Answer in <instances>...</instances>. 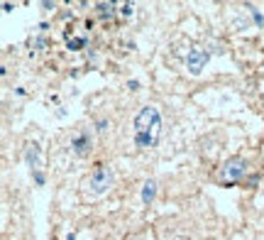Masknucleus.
Listing matches in <instances>:
<instances>
[{
	"mask_svg": "<svg viewBox=\"0 0 264 240\" xmlns=\"http://www.w3.org/2000/svg\"><path fill=\"white\" fill-rule=\"evenodd\" d=\"M132 140L140 149H152L159 142V132H162V113L157 106H145L135 115L132 123Z\"/></svg>",
	"mask_w": 264,
	"mask_h": 240,
	"instance_id": "obj_1",
	"label": "nucleus"
},
{
	"mask_svg": "<svg viewBox=\"0 0 264 240\" xmlns=\"http://www.w3.org/2000/svg\"><path fill=\"white\" fill-rule=\"evenodd\" d=\"M247 169H249V165H247L245 157H230L223 165V169H220V179H223L225 186L235 184V182H242L247 177Z\"/></svg>",
	"mask_w": 264,
	"mask_h": 240,
	"instance_id": "obj_2",
	"label": "nucleus"
},
{
	"mask_svg": "<svg viewBox=\"0 0 264 240\" xmlns=\"http://www.w3.org/2000/svg\"><path fill=\"white\" fill-rule=\"evenodd\" d=\"M110 184H113V172H110V167L95 165V169L91 172V179H88L91 191H93V194H105V191L110 189Z\"/></svg>",
	"mask_w": 264,
	"mask_h": 240,
	"instance_id": "obj_3",
	"label": "nucleus"
},
{
	"mask_svg": "<svg viewBox=\"0 0 264 240\" xmlns=\"http://www.w3.org/2000/svg\"><path fill=\"white\" fill-rule=\"evenodd\" d=\"M210 61V52H206V49H201V47H193L189 52V56H186V66H189V71L193 76H198L203 69H206V64Z\"/></svg>",
	"mask_w": 264,
	"mask_h": 240,
	"instance_id": "obj_4",
	"label": "nucleus"
},
{
	"mask_svg": "<svg viewBox=\"0 0 264 240\" xmlns=\"http://www.w3.org/2000/svg\"><path fill=\"white\" fill-rule=\"evenodd\" d=\"M91 149H93V137H91L88 130H81V132H76L71 137V152L76 157H88Z\"/></svg>",
	"mask_w": 264,
	"mask_h": 240,
	"instance_id": "obj_5",
	"label": "nucleus"
},
{
	"mask_svg": "<svg viewBox=\"0 0 264 240\" xmlns=\"http://www.w3.org/2000/svg\"><path fill=\"white\" fill-rule=\"evenodd\" d=\"M25 162H27V167L32 172H39V167H42V147H39L37 142H27V147H25Z\"/></svg>",
	"mask_w": 264,
	"mask_h": 240,
	"instance_id": "obj_6",
	"label": "nucleus"
},
{
	"mask_svg": "<svg viewBox=\"0 0 264 240\" xmlns=\"http://www.w3.org/2000/svg\"><path fill=\"white\" fill-rule=\"evenodd\" d=\"M157 189H159V186H157L154 179H147V182L142 184V203H145V206H150V203L157 199Z\"/></svg>",
	"mask_w": 264,
	"mask_h": 240,
	"instance_id": "obj_7",
	"label": "nucleus"
},
{
	"mask_svg": "<svg viewBox=\"0 0 264 240\" xmlns=\"http://www.w3.org/2000/svg\"><path fill=\"white\" fill-rule=\"evenodd\" d=\"M98 10H100V18H113L115 15V5L113 3H98Z\"/></svg>",
	"mask_w": 264,
	"mask_h": 240,
	"instance_id": "obj_8",
	"label": "nucleus"
},
{
	"mask_svg": "<svg viewBox=\"0 0 264 240\" xmlns=\"http://www.w3.org/2000/svg\"><path fill=\"white\" fill-rule=\"evenodd\" d=\"M88 44V37H76V39H66V47L71 49V52H76V49H83Z\"/></svg>",
	"mask_w": 264,
	"mask_h": 240,
	"instance_id": "obj_9",
	"label": "nucleus"
},
{
	"mask_svg": "<svg viewBox=\"0 0 264 240\" xmlns=\"http://www.w3.org/2000/svg\"><path fill=\"white\" fill-rule=\"evenodd\" d=\"M247 10H249V15H252V20H254V25H257V27H264V15L252 5V3L247 5Z\"/></svg>",
	"mask_w": 264,
	"mask_h": 240,
	"instance_id": "obj_10",
	"label": "nucleus"
},
{
	"mask_svg": "<svg viewBox=\"0 0 264 240\" xmlns=\"http://www.w3.org/2000/svg\"><path fill=\"white\" fill-rule=\"evenodd\" d=\"M32 179H35V184H37V186L47 184V174H44L42 169H39V172H32Z\"/></svg>",
	"mask_w": 264,
	"mask_h": 240,
	"instance_id": "obj_11",
	"label": "nucleus"
},
{
	"mask_svg": "<svg viewBox=\"0 0 264 240\" xmlns=\"http://www.w3.org/2000/svg\"><path fill=\"white\" fill-rule=\"evenodd\" d=\"M132 13H135V8H132L130 3L120 5V15H122V18H132Z\"/></svg>",
	"mask_w": 264,
	"mask_h": 240,
	"instance_id": "obj_12",
	"label": "nucleus"
},
{
	"mask_svg": "<svg viewBox=\"0 0 264 240\" xmlns=\"http://www.w3.org/2000/svg\"><path fill=\"white\" fill-rule=\"evenodd\" d=\"M95 130H98V132H105V130H108V118H100V120H95Z\"/></svg>",
	"mask_w": 264,
	"mask_h": 240,
	"instance_id": "obj_13",
	"label": "nucleus"
},
{
	"mask_svg": "<svg viewBox=\"0 0 264 240\" xmlns=\"http://www.w3.org/2000/svg\"><path fill=\"white\" fill-rule=\"evenodd\" d=\"M32 47H35V49H44V47H47V39H44V37H37L35 42H32Z\"/></svg>",
	"mask_w": 264,
	"mask_h": 240,
	"instance_id": "obj_14",
	"label": "nucleus"
},
{
	"mask_svg": "<svg viewBox=\"0 0 264 240\" xmlns=\"http://www.w3.org/2000/svg\"><path fill=\"white\" fill-rule=\"evenodd\" d=\"M127 89H130V91H140V81H137V78L127 81Z\"/></svg>",
	"mask_w": 264,
	"mask_h": 240,
	"instance_id": "obj_15",
	"label": "nucleus"
},
{
	"mask_svg": "<svg viewBox=\"0 0 264 240\" xmlns=\"http://www.w3.org/2000/svg\"><path fill=\"white\" fill-rule=\"evenodd\" d=\"M42 8H44V10H54L57 5H54V3H49V0H44V3H42Z\"/></svg>",
	"mask_w": 264,
	"mask_h": 240,
	"instance_id": "obj_16",
	"label": "nucleus"
},
{
	"mask_svg": "<svg viewBox=\"0 0 264 240\" xmlns=\"http://www.w3.org/2000/svg\"><path fill=\"white\" fill-rule=\"evenodd\" d=\"M257 182H259V177H249V179H247V184H249V186H254Z\"/></svg>",
	"mask_w": 264,
	"mask_h": 240,
	"instance_id": "obj_17",
	"label": "nucleus"
},
{
	"mask_svg": "<svg viewBox=\"0 0 264 240\" xmlns=\"http://www.w3.org/2000/svg\"><path fill=\"white\" fill-rule=\"evenodd\" d=\"M125 240H145L142 235H130V238H125Z\"/></svg>",
	"mask_w": 264,
	"mask_h": 240,
	"instance_id": "obj_18",
	"label": "nucleus"
},
{
	"mask_svg": "<svg viewBox=\"0 0 264 240\" xmlns=\"http://www.w3.org/2000/svg\"><path fill=\"white\" fill-rule=\"evenodd\" d=\"M66 240H76V235H74V233H69V235H66Z\"/></svg>",
	"mask_w": 264,
	"mask_h": 240,
	"instance_id": "obj_19",
	"label": "nucleus"
}]
</instances>
